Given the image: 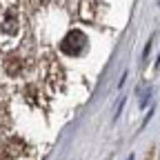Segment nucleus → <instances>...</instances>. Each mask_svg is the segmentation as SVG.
<instances>
[{
  "label": "nucleus",
  "instance_id": "1",
  "mask_svg": "<svg viewBox=\"0 0 160 160\" xmlns=\"http://www.w3.org/2000/svg\"><path fill=\"white\" fill-rule=\"evenodd\" d=\"M85 47H87V38H85L82 31H71V33L62 40V45H60V49H62L67 56H78Z\"/></svg>",
  "mask_w": 160,
  "mask_h": 160
},
{
  "label": "nucleus",
  "instance_id": "2",
  "mask_svg": "<svg viewBox=\"0 0 160 160\" xmlns=\"http://www.w3.org/2000/svg\"><path fill=\"white\" fill-rule=\"evenodd\" d=\"M129 160H133V158H129Z\"/></svg>",
  "mask_w": 160,
  "mask_h": 160
}]
</instances>
